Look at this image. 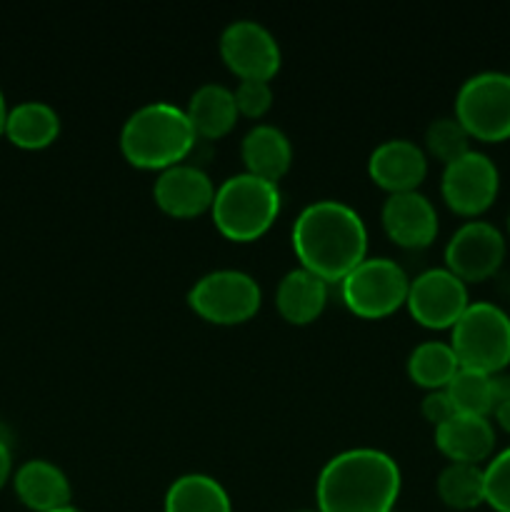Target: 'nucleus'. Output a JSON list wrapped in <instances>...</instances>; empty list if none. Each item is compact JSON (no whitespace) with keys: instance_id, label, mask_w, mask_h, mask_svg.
Listing matches in <instances>:
<instances>
[{"instance_id":"1","label":"nucleus","mask_w":510,"mask_h":512,"mask_svg":"<svg viewBox=\"0 0 510 512\" xmlns=\"http://www.w3.org/2000/svg\"><path fill=\"white\" fill-rule=\"evenodd\" d=\"M293 250L300 268L325 283H340L365 260L368 230L350 205L340 200H315L295 218Z\"/></svg>"},{"instance_id":"2","label":"nucleus","mask_w":510,"mask_h":512,"mask_svg":"<svg viewBox=\"0 0 510 512\" xmlns=\"http://www.w3.org/2000/svg\"><path fill=\"white\" fill-rule=\"evenodd\" d=\"M400 468L375 448L343 450L323 465L315 483L320 512H393Z\"/></svg>"},{"instance_id":"3","label":"nucleus","mask_w":510,"mask_h":512,"mask_svg":"<svg viewBox=\"0 0 510 512\" xmlns=\"http://www.w3.org/2000/svg\"><path fill=\"white\" fill-rule=\"evenodd\" d=\"M195 130L185 108L153 100L130 115L120 130V150L135 168L165 170L178 165L195 145Z\"/></svg>"},{"instance_id":"4","label":"nucleus","mask_w":510,"mask_h":512,"mask_svg":"<svg viewBox=\"0 0 510 512\" xmlns=\"http://www.w3.org/2000/svg\"><path fill=\"white\" fill-rule=\"evenodd\" d=\"M278 183L258 178L253 173L230 175L228 180L215 188L213 198V223L225 238L248 243L268 233L270 225L280 215Z\"/></svg>"},{"instance_id":"5","label":"nucleus","mask_w":510,"mask_h":512,"mask_svg":"<svg viewBox=\"0 0 510 512\" xmlns=\"http://www.w3.org/2000/svg\"><path fill=\"white\" fill-rule=\"evenodd\" d=\"M450 330V348L458 355L460 368L495 375L510 365V315L500 305L470 303Z\"/></svg>"},{"instance_id":"6","label":"nucleus","mask_w":510,"mask_h":512,"mask_svg":"<svg viewBox=\"0 0 510 512\" xmlns=\"http://www.w3.org/2000/svg\"><path fill=\"white\" fill-rule=\"evenodd\" d=\"M455 118L470 138L500 143L510 138V73L483 70L460 85L455 95Z\"/></svg>"},{"instance_id":"7","label":"nucleus","mask_w":510,"mask_h":512,"mask_svg":"<svg viewBox=\"0 0 510 512\" xmlns=\"http://www.w3.org/2000/svg\"><path fill=\"white\" fill-rule=\"evenodd\" d=\"M410 278L395 260L365 258L358 268L340 280L343 303L355 315L368 320L385 318L395 313L408 298Z\"/></svg>"},{"instance_id":"8","label":"nucleus","mask_w":510,"mask_h":512,"mask_svg":"<svg viewBox=\"0 0 510 512\" xmlns=\"http://www.w3.org/2000/svg\"><path fill=\"white\" fill-rule=\"evenodd\" d=\"M260 285L243 270H213L190 288L188 305L203 320L215 325H238L260 308Z\"/></svg>"},{"instance_id":"9","label":"nucleus","mask_w":510,"mask_h":512,"mask_svg":"<svg viewBox=\"0 0 510 512\" xmlns=\"http://www.w3.org/2000/svg\"><path fill=\"white\" fill-rule=\"evenodd\" d=\"M220 58L240 80L268 83L280 70V45L263 23L250 18L233 20L220 33Z\"/></svg>"},{"instance_id":"10","label":"nucleus","mask_w":510,"mask_h":512,"mask_svg":"<svg viewBox=\"0 0 510 512\" xmlns=\"http://www.w3.org/2000/svg\"><path fill=\"white\" fill-rule=\"evenodd\" d=\"M498 190V165L480 150H468L458 160L445 165L440 178V193L448 208L468 218L485 213L498 198Z\"/></svg>"},{"instance_id":"11","label":"nucleus","mask_w":510,"mask_h":512,"mask_svg":"<svg viewBox=\"0 0 510 512\" xmlns=\"http://www.w3.org/2000/svg\"><path fill=\"white\" fill-rule=\"evenodd\" d=\"M508 245L505 235L488 220H468L450 235L445 245V268L463 283H480L503 265Z\"/></svg>"},{"instance_id":"12","label":"nucleus","mask_w":510,"mask_h":512,"mask_svg":"<svg viewBox=\"0 0 510 512\" xmlns=\"http://www.w3.org/2000/svg\"><path fill=\"white\" fill-rule=\"evenodd\" d=\"M405 305L425 328H453L470 305L468 285L448 268H430L410 280Z\"/></svg>"},{"instance_id":"13","label":"nucleus","mask_w":510,"mask_h":512,"mask_svg":"<svg viewBox=\"0 0 510 512\" xmlns=\"http://www.w3.org/2000/svg\"><path fill=\"white\" fill-rule=\"evenodd\" d=\"M380 220L388 238L400 248H428L438 235V210L428 195L418 190L388 195L380 210Z\"/></svg>"},{"instance_id":"14","label":"nucleus","mask_w":510,"mask_h":512,"mask_svg":"<svg viewBox=\"0 0 510 512\" xmlns=\"http://www.w3.org/2000/svg\"><path fill=\"white\" fill-rule=\"evenodd\" d=\"M153 198L158 208L173 218H195L213 208L215 185L198 165L178 163L160 170L153 185Z\"/></svg>"},{"instance_id":"15","label":"nucleus","mask_w":510,"mask_h":512,"mask_svg":"<svg viewBox=\"0 0 510 512\" xmlns=\"http://www.w3.org/2000/svg\"><path fill=\"white\" fill-rule=\"evenodd\" d=\"M368 173L375 185L393 193L418 190L428 175V158L423 148L408 138H390L375 145L368 158Z\"/></svg>"},{"instance_id":"16","label":"nucleus","mask_w":510,"mask_h":512,"mask_svg":"<svg viewBox=\"0 0 510 512\" xmlns=\"http://www.w3.org/2000/svg\"><path fill=\"white\" fill-rule=\"evenodd\" d=\"M435 445L450 463L480 465L493 455V423L478 415L455 413L453 418L435 428Z\"/></svg>"},{"instance_id":"17","label":"nucleus","mask_w":510,"mask_h":512,"mask_svg":"<svg viewBox=\"0 0 510 512\" xmlns=\"http://www.w3.org/2000/svg\"><path fill=\"white\" fill-rule=\"evenodd\" d=\"M15 495L33 512H53L68 508L73 490L63 470L50 460H28L15 470Z\"/></svg>"},{"instance_id":"18","label":"nucleus","mask_w":510,"mask_h":512,"mask_svg":"<svg viewBox=\"0 0 510 512\" xmlns=\"http://www.w3.org/2000/svg\"><path fill=\"white\" fill-rule=\"evenodd\" d=\"M240 155H243L245 173L278 183L293 163V145L283 130L270 123H260L245 133Z\"/></svg>"},{"instance_id":"19","label":"nucleus","mask_w":510,"mask_h":512,"mask_svg":"<svg viewBox=\"0 0 510 512\" xmlns=\"http://www.w3.org/2000/svg\"><path fill=\"white\" fill-rule=\"evenodd\" d=\"M328 300V283L305 268L288 270L275 290L280 315L293 325H308L323 313Z\"/></svg>"},{"instance_id":"20","label":"nucleus","mask_w":510,"mask_h":512,"mask_svg":"<svg viewBox=\"0 0 510 512\" xmlns=\"http://www.w3.org/2000/svg\"><path fill=\"white\" fill-rule=\"evenodd\" d=\"M188 113L190 125H193L195 135L200 138H223L230 133L238 120V105H235L233 90L225 88L220 83H205L190 95L188 100Z\"/></svg>"},{"instance_id":"21","label":"nucleus","mask_w":510,"mask_h":512,"mask_svg":"<svg viewBox=\"0 0 510 512\" xmlns=\"http://www.w3.org/2000/svg\"><path fill=\"white\" fill-rule=\"evenodd\" d=\"M5 135L13 145L25 150L48 148L60 135V115L43 100H25L8 110Z\"/></svg>"},{"instance_id":"22","label":"nucleus","mask_w":510,"mask_h":512,"mask_svg":"<svg viewBox=\"0 0 510 512\" xmlns=\"http://www.w3.org/2000/svg\"><path fill=\"white\" fill-rule=\"evenodd\" d=\"M165 512H233V503L218 480L203 473H188L170 483Z\"/></svg>"},{"instance_id":"23","label":"nucleus","mask_w":510,"mask_h":512,"mask_svg":"<svg viewBox=\"0 0 510 512\" xmlns=\"http://www.w3.org/2000/svg\"><path fill=\"white\" fill-rule=\"evenodd\" d=\"M458 370V355L450 348V343H440V340H425L415 345L408 358L410 380L428 390H445Z\"/></svg>"},{"instance_id":"24","label":"nucleus","mask_w":510,"mask_h":512,"mask_svg":"<svg viewBox=\"0 0 510 512\" xmlns=\"http://www.w3.org/2000/svg\"><path fill=\"white\" fill-rule=\"evenodd\" d=\"M440 500L453 510H473L485 503V473L480 465L450 463L438 475Z\"/></svg>"},{"instance_id":"25","label":"nucleus","mask_w":510,"mask_h":512,"mask_svg":"<svg viewBox=\"0 0 510 512\" xmlns=\"http://www.w3.org/2000/svg\"><path fill=\"white\" fill-rule=\"evenodd\" d=\"M445 393H448L455 413L478 415V418H488V415H493L490 375L478 373V370L460 368L458 373H455V378L448 383Z\"/></svg>"},{"instance_id":"26","label":"nucleus","mask_w":510,"mask_h":512,"mask_svg":"<svg viewBox=\"0 0 510 512\" xmlns=\"http://www.w3.org/2000/svg\"><path fill=\"white\" fill-rule=\"evenodd\" d=\"M425 145H428L430 155L448 165L468 153L470 135L458 118H438L425 130Z\"/></svg>"},{"instance_id":"27","label":"nucleus","mask_w":510,"mask_h":512,"mask_svg":"<svg viewBox=\"0 0 510 512\" xmlns=\"http://www.w3.org/2000/svg\"><path fill=\"white\" fill-rule=\"evenodd\" d=\"M485 473V503L495 512H510V448L488 460Z\"/></svg>"},{"instance_id":"28","label":"nucleus","mask_w":510,"mask_h":512,"mask_svg":"<svg viewBox=\"0 0 510 512\" xmlns=\"http://www.w3.org/2000/svg\"><path fill=\"white\" fill-rule=\"evenodd\" d=\"M233 95L238 113L248 115V118H260L273 105V90H270V83H265V80H240Z\"/></svg>"},{"instance_id":"29","label":"nucleus","mask_w":510,"mask_h":512,"mask_svg":"<svg viewBox=\"0 0 510 512\" xmlns=\"http://www.w3.org/2000/svg\"><path fill=\"white\" fill-rule=\"evenodd\" d=\"M420 408H423L425 420H430L435 428H438V425H443L445 420H450L455 415V408H453V403H450V398L445 390H430V393L423 398V405H420Z\"/></svg>"},{"instance_id":"30","label":"nucleus","mask_w":510,"mask_h":512,"mask_svg":"<svg viewBox=\"0 0 510 512\" xmlns=\"http://www.w3.org/2000/svg\"><path fill=\"white\" fill-rule=\"evenodd\" d=\"M490 390H493V410L498 408L500 403L510 400V375L505 373H495L490 375Z\"/></svg>"},{"instance_id":"31","label":"nucleus","mask_w":510,"mask_h":512,"mask_svg":"<svg viewBox=\"0 0 510 512\" xmlns=\"http://www.w3.org/2000/svg\"><path fill=\"white\" fill-rule=\"evenodd\" d=\"M10 473H13V455H10V448L5 445V440H0V490L10 480Z\"/></svg>"},{"instance_id":"32","label":"nucleus","mask_w":510,"mask_h":512,"mask_svg":"<svg viewBox=\"0 0 510 512\" xmlns=\"http://www.w3.org/2000/svg\"><path fill=\"white\" fill-rule=\"evenodd\" d=\"M493 418H495V423L505 430V433H510V400H505V403H500L498 408L493 410Z\"/></svg>"},{"instance_id":"33","label":"nucleus","mask_w":510,"mask_h":512,"mask_svg":"<svg viewBox=\"0 0 510 512\" xmlns=\"http://www.w3.org/2000/svg\"><path fill=\"white\" fill-rule=\"evenodd\" d=\"M5 120H8V105H5V95L0 90V135L5 133Z\"/></svg>"},{"instance_id":"34","label":"nucleus","mask_w":510,"mask_h":512,"mask_svg":"<svg viewBox=\"0 0 510 512\" xmlns=\"http://www.w3.org/2000/svg\"><path fill=\"white\" fill-rule=\"evenodd\" d=\"M53 512H80V510L73 508V505H68V508H60V510H53Z\"/></svg>"},{"instance_id":"35","label":"nucleus","mask_w":510,"mask_h":512,"mask_svg":"<svg viewBox=\"0 0 510 512\" xmlns=\"http://www.w3.org/2000/svg\"><path fill=\"white\" fill-rule=\"evenodd\" d=\"M508 233H510V210H508Z\"/></svg>"},{"instance_id":"36","label":"nucleus","mask_w":510,"mask_h":512,"mask_svg":"<svg viewBox=\"0 0 510 512\" xmlns=\"http://www.w3.org/2000/svg\"><path fill=\"white\" fill-rule=\"evenodd\" d=\"M298 512H320V510H298Z\"/></svg>"},{"instance_id":"37","label":"nucleus","mask_w":510,"mask_h":512,"mask_svg":"<svg viewBox=\"0 0 510 512\" xmlns=\"http://www.w3.org/2000/svg\"><path fill=\"white\" fill-rule=\"evenodd\" d=\"M393 512H395V510H393Z\"/></svg>"}]
</instances>
